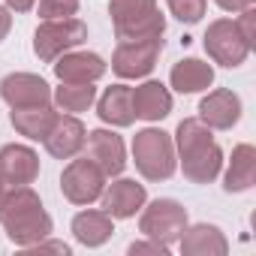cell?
I'll return each instance as SVG.
<instances>
[{"instance_id": "8992f818", "label": "cell", "mask_w": 256, "mask_h": 256, "mask_svg": "<svg viewBox=\"0 0 256 256\" xmlns=\"http://www.w3.org/2000/svg\"><path fill=\"white\" fill-rule=\"evenodd\" d=\"M139 229H142L145 238L172 247L184 235V229H187V208L181 202H175V199H154L142 211Z\"/></svg>"}, {"instance_id": "ffe728a7", "label": "cell", "mask_w": 256, "mask_h": 256, "mask_svg": "<svg viewBox=\"0 0 256 256\" xmlns=\"http://www.w3.org/2000/svg\"><path fill=\"white\" fill-rule=\"evenodd\" d=\"M169 82L178 94H199L214 84V66L199 60V58H184L172 66Z\"/></svg>"}, {"instance_id": "3957f363", "label": "cell", "mask_w": 256, "mask_h": 256, "mask_svg": "<svg viewBox=\"0 0 256 256\" xmlns=\"http://www.w3.org/2000/svg\"><path fill=\"white\" fill-rule=\"evenodd\" d=\"M118 40H148L163 36L166 18L157 10V0H112L108 6Z\"/></svg>"}, {"instance_id": "603a6c76", "label": "cell", "mask_w": 256, "mask_h": 256, "mask_svg": "<svg viewBox=\"0 0 256 256\" xmlns=\"http://www.w3.org/2000/svg\"><path fill=\"white\" fill-rule=\"evenodd\" d=\"M114 232V223L106 211H78L72 217V235L78 244L84 247H100L112 238Z\"/></svg>"}, {"instance_id": "277c9868", "label": "cell", "mask_w": 256, "mask_h": 256, "mask_svg": "<svg viewBox=\"0 0 256 256\" xmlns=\"http://www.w3.org/2000/svg\"><path fill=\"white\" fill-rule=\"evenodd\" d=\"M133 163L148 181H166L175 175L178 160H175V142L163 130H139L133 136Z\"/></svg>"}, {"instance_id": "44dd1931", "label": "cell", "mask_w": 256, "mask_h": 256, "mask_svg": "<svg viewBox=\"0 0 256 256\" xmlns=\"http://www.w3.org/2000/svg\"><path fill=\"white\" fill-rule=\"evenodd\" d=\"M256 181V148L253 145H238L232 151L229 169L223 175V190L226 193H244Z\"/></svg>"}, {"instance_id": "f1b7e54d", "label": "cell", "mask_w": 256, "mask_h": 256, "mask_svg": "<svg viewBox=\"0 0 256 256\" xmlns=\"http://www.w3.org/2000/svg\"><path fill=\"white\" fill-rule=\"evenodd\" d=\"M28 250H34V253H46V250H54V253H64V256H66V253H70V244H64V241H46V238H42V241L30 244Z\"/></svg>"}, {"instance_id": "4dcf8cb0", "label": "cell", "mask_w": 256, "mask_h": 256, "mask_svg": "<svg viewBox=\"0 0 256 256\" xmlns=\"http://www.w3.org/2000/svg\"><path fill=\"white\" fill-rule=\"evenodd\" d=\"M6 4V10H12V12H30L34 6H36V0H4Z\"/></svg>"}, {"instance_id": "1f68e13d", "label": "cell", "mask_w": 256, "mask_h": 256, "mask_svg": "<svg viewBox=\"0 0 256 256\" xmlns=\"http://www.w3.org/2000/svg\"><path fill=\"white\" fill-rule=\"evenodd\" d=\"M10 28H12V16H10V10H6V6H0V42L6 40Z\"/></svg>"}, {"instance_id": "52a82bcc", "label": "cell", "mask_w": 256, "mask_h": 256, "mask_svg": "<svg viewBox=\"0 0 256 256\" xmlns=\"http://www.w3.org/2000/svg\"><path fill=\"white\" fill-rule=\"evenodd\" d=\"M163 52V36H148V40H120L114 54H112V70L120 78H145Z\"/></svg>"}, {"instance_id": "2e32d148", "label": "cell", "mask_w": 256, "mask_h": 256, "mask_svg": "<svg viewBox=\"0 0 256 256\" xmlns=\"http://www.w3.org/2000/svg\"><path fill=\"white\" fill-rule=\"evenodd\" d=\"M54 76L70 84H84L96 82L106 76V60L94 52H64L54 60Z\"/></svg>"}, {"instance_id": "e0dca14e", "label": "cell", "mask_w": 256, "mask_h": 256, "mask_svg": "<svg viewBox=\"0 0 256 256\" xmlns=\"http://www.w3.org/2000/svg\"><path fill=\"white\" fill-rule=\"evenodd\" d=\"M178 241H181L184 256H226L229 253V241L223 238V232L208 223L187 226Z\"/></svg>"}, {"instance_id": "ac0fdd59", "label": "cell", "mask_w": 256, "mask_h": 256, "mask_svg": "<svg viewBox=\"0 0 256 256\" xmlns=\"http://www.w3.org/2000/svg\"><path fill=\"white\" fill-rule=\"evenodd\" d=\"M96 114L102 124H112V126H130L136 120L133 114V88L126 84H112L106 88V94L100 96L96 102Z\"/></svg>"}, {"instance_id": "f546056e", "label": "cell", "mask_w": 256, "mask_h": 256, "mask_svg": "<svg viewBox=\"0 0 256 256\" xmlns=\"http://www.w3.org/2000/svg\"><path fill=\"white\" fill-rule=\"evenodd\" d=\"M217 6L226 10V12H241V10L253 6V0H217Z\"/></svg>"}, {"instance_id": "7a4b0ae2", "label": "cell", "mask_w": 256, "mask_h": 256, "mask_svg": "<svg viewBox=\"0 0 256 256\" xmlns=\"http://www.w3.org/2000/svg\"><path fill=\"white\" fill-rule=\"evenodd\" d=\"M0 226L6 229V238L16 247H30L52 235V217L46 214L40 196L28 184L4 193V199H0Z\"/></svg>"}, {"instance_id": "7402d4cb", "label": "cell", "mask_w": 256, "mask_h": 256, "mask_svg": "<svg viewBox=\"0 0 256 256\" xmlns=\"http://www.w3.org/2000/svg\"><path fill=\"white\" fill-rule=\"evenodd\" d=\"M12 126L30 142H42L48 136V130L58 120V112L52 106H34V108H12L10 114Z\"/></svg>"}, {"instance_id": "d6986e66", "label": "cell", "mask_w": 256, "mask_h": 256, "mask_svg": "<svg viewBox=\"0 0 256 256\" xmlns=\"http://www.w3.org/2000/svg\"><path fill=\"white\" fill-rule=\"evenodd\" d=\"M172 112V94L160 82H145L133 88V114L142 120H163Z\"/></svg>"}, {"instance_id": "83f0119b", "label": "cell", "mask_w": 256, "mask_h": 256, "mask_svg": "<svg viewBox=\"0 0 256 256\" xmlns=\"http://www.w3.org/2000/svg\"><path fill=\"white\" fill-rule=\"evenodd\" d=\"M139 253H157V256H169V247L160 244V241H133L130 244V256H139Z\"/></svg>"}, {"instance_id": "484cf974", "label": "cell", "mask_w": 256, "mask_h": 256, "mask_svg": "<svg viewBox=\"0 0 256 256\" xmlns=\"http://www.w3.org/2000/svg\"><path fill=\"white\" fill-rule=\"evenodd\" d=\"M78 12V0H40V18H72Z\"/></svg>"}, {"instance_id": "5b68a950", "label": "cell", "mask_w": 256, "mask_h": 256, "mask_svg": "<svg viewBox=\"0 0 256 256\" xmlns=\"http://www.w3.org/2000/svg\"><path fill=\"white\" fill-rule=\"evenodd\" d=\"M84 40H88V24L78 22L76 16L72 18H52V22H42L36 28V34H34V52H36L40 60L54 64L64 52H72Z\"/></svg>"}, {"instance_id": "d6a6232c", "label": "cell", "mask_w": 256, "mask_h": 256, "mask_svg": "<svg viewBox=\"0 0 256 256\" xmlns=\"http://www.w3.org/2000/svg\"><path fill=\"white\" fill-rule=\"evenodd\" d=\"M4 193H6V184H4V178H0V199H4Z\"/></svg>"}, {"instance_id": "4316f807", "label": "cell", "mask_w": 256, "mask_h": 256, "mask_svg": "<svg viewBox=\"0 0 256 256\" xmlns=\"http://www.w3.org/2000/svg\"><path fill=\"white\" fill-rule=\"evenodd\" d=\"M253 18H256V12H253V6H247V10H241V16H238V22H235L241 40H244L250 48L256 46V40H253Z\"/></svg>"}, {"instance_id": "d4e9b609", "label": "cell", "mask_w": 256, "mask_h": 256, "mask_svg": "<svg viewBox=\"0 0 256 256\" xmlns=\"http://www.w3.org/2000/svg\"><path fill=\"white\" fill-rule=\"evenodd\" d=\"M166 4H169V12H172L181 24H196V22H202V16H205L208 0H166Z\"/></svg>"}, {"instance_id": "9a60e30c", "label": "cell", "mask_w": 256, "mask_h": 256, "mask_svg": "<svg viewBox=\"0 0 256 256\" xmlns=\"http://www.w3.org/2000/svg\"><path fill=\"white\" fill-rule=\"evenodd\" d=\"M84 139H88V130H84V124L76 114H58L54 126L48 130V136L42 142H46V151L52 157L70 160V157H76L84 148Z\"/></svg>"}, {"instance_id": "9c48e42d", "label": "cell", "mask_w": 256, "mask_h": 256, "mask_svg": "<svg viewBox=\"0 0 256 256\" xmlns=\"http://www.w3.org/2000/svg\"><path fill=\"white\" fill-rule=\"evenodd\" d=\"M205 52H208V58H211L214 64H220V66H226V70H235V66H241V64L247 60V54H250L253 48L241 40L235 22L217 18V22H211L208 30H205Z\"/></svg>"}, {"instance_id": "ba28073f", "label": "cell", "mask_w": 256, "mask_h": 256, "mask_svg": "<svg viewBox=\"0 0 256 256\" xmlns=\"http://www.w3.org/2000/svg\"><path fill=\"white\" fill-rule=\"evenodd\" d=\"M60 190L72 205H90L106 190V172L90 157L70 160V166L60 175Z\"/></svg>"}, {"instance_id": "4fadbf2b", "label": "cell", "mask_w": 256, "mask_h": 256, "mask_svg": "<svg viewBox=\"0 0 256 256\" xmlns=\"http://www.w3.org/2000/svg\"><path fill=\"white\" fill-rule=\"evenodd\" d=\"M40 175V157L28 145H4L0 148V178L10 187L34 184Z\"/></svg>"}, {"instance_id": "30bf717a", "label": "cell", "mask_w": 256, "mask_h": 256, "mask_svg": "<svg viewBox=\"0 0 256 256\" xmlns=\"http://www.w3.org/2000/svg\"><path fill=\"white\" fill-rule=\"evenodd\" d=\"M0 96L10 108H34L52 102V88L46 78L34 72H10L0 82Z\"/></svg>"}, {"instance_id": "8fae6325", "label": "cell", "mask_w": 256, "mask_h": 256, "mask_svg": "<svg viewBox=\"0 0 256 256\" xmlns=\"http://www.w3.org/2000/svg\"><path fill=\"white\" fill-rule=\"evenodd\" d=\"M100 199H102V211L112 220H126V217H136V211L145 208L148 193L133 178H118V181L106 184V190H102Z\"/></svg>"}, {"instance_id": "5bb4252c", "label": "cell", "mask_w": 256, "mask_h": 256, "mask_svg": "<svg viewBox=\"0 0 256 256\" xmlns=\"http://www.w3.org/2000/svg\"><path fill=\"white\" fill-rule=\"evenodd\" d=\"M199 120L208 124L211 130H232L241 120V100L229 88H217L199 102Z\"/></svg>"}, {"instance_id": "7c38bea8", "label": "cell", "mask_w": 256, "mask_h": 256, "mask_svg": "<svg viewBox=\"0 0 256 256\" xmlns=\"http://www.w3.org/2000/svg\"><path fill=\"white\" fill-rule=\"evenodd\" d=\"M84 148H88L84 157H90V160L106 172V178L124 172V166H126V151H124V139H120L118 133H112V130H90L88 139H84Z\"/></svg>"}, {"instance_id": "cb8c5ba5", "label": "cell", "mask_w": 256, "mask_h": 256, "mask_svg": "<svg viewBox=\"0 0 256 256\" xmlns=\"http://www.w3.org/2000/svg\"><path fill=\"white\" fill-rule=\"evenodd\" d=\"M52 100L58 102L60 112H70V114H78V112H88L96 100V88L94 82H84V84H70L64 82L58 90H52Z\"/></svg>"}, {"instance_id": "6da1fadb", "label": "cell", "mask_w": 256, "mask_h": 256, "mask_svg": "<svg viewBox=\"0 0 256 256\" xmlns=\"http://www.w3.org/2000/svg\"><path fill=\"white\" fill-rule=\"evenodd\" d=\"M175 151L181 157L184 178L193 184H211L223 169V151L211 136V126L199 118H184L175 130Z\"/></svg>"}]
</instances>
